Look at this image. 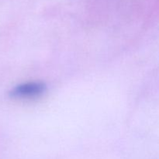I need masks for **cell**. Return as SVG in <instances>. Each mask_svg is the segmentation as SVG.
<instances>
[{"label": "cell", "mask_w": 159, "mask_h": 159, "mask_svg": "<svg viewBox=\"0 0 159 159\" xmlns=\"http://www.w3.org/2000/svg\"><path fill=\"white\" fill-rule=\"evenodd\" d=\"M45 90L46 86L41 82H26L16 86L11 92V96L17 99H34L41 96Z\"/></svg>", "instance_id": "1"}]
</instances>
